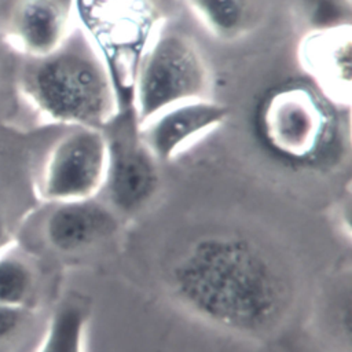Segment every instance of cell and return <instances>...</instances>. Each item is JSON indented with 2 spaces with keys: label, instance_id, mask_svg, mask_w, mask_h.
Masks as SVG:
<instances>
[{
  "label": "cell",
  "instance_id": "obj_14",
  "mask_svg": "<svg viewBox=\"0 0 352 352\" xmlns=\"http://www.w3.org/2000/svg\"><path fill=\"white\" fill-rule=\"evenodd\" d=\"M18 60L0 37V122H15L23 106L16 91Z\"/></svg>",
  "mask_w": 352,
  "mask_h": 352
},
{
  "label": "cell",
  "instance_id": "obj_9",
  "mask_svg": "<svg viewBox=\"0 0 352 352\" xmlns=\"http://www.w3.org/2000/svg\"><path fill=\"white\" fill-rule=\"evenodd\" d=\"M51 205L44 221V235L50 246L60 253L88 249L118 231V214L96 197Z\"/></svg>",
  "mask_w": 352,
  "mask_h": 352
},
{
  "label": "cell",
  "instance_id": "obj_13",
  "mask_svg": "<svg viewBox=\"0 0 352 352\" xmlns=\"http://www.w3.org/2000/svg\"><path fill=\"white\" fill-rule=\"evenodd\" d=\"M36 279L28 261L12 252L11 245L0 250V304L30 309Z\"/></svg>",
  "mask_w": 352,
  "mask_h": 352
},
{
  "label": "cell",
  "instance_id": "obj_10",
  "mask_svg": "<svg viewBox=\"0 0 352 352\" xmlns=\"http://www.w3.org/2000/svg\"><path fill=\"white\" fill-rule=\"evenodd\" d=\"M300 62L334 102L351 98V28L336 26L311 32L301 41Z\"/></svg>",
  "mask_w": 352,
  "mask_h": 352
},
{
  "label": "cell",
  "instance_id": "obj_12",
  "mask_svg": "<svg viewBox=\"0 0 352 352\" xmlns=\"http://www.w3.org/2000/svg\"><path fill=\"white\" fill-rule=\"evenodd\" d=\"M197 21L214 37L231 41L249 32L252 0H186Z\"/></svg>",
  "mask_w": 352,
  "mask_h": 352
},
{
  "label": "cell",
  "instance_id": "obj_7",
  "mask_svg": "<svg viewBox=\"0 0 352 352\" xmlns=\"http://www.w3.org/2000/svg\"><path fill=\"white\" fill-rule=\"evenodd\" d=\"M263 124L270 144L278 153L290 158H307L322 140L326 118L309 91L290 88L268 100Z\"/></svg>",
  "mask_w": 352,
  "mask_h": 352
},
{
  "label": "cell",
  "instance_id": "obj_2",
  "mask_svg": "<svg viewBox=\"0 0 352 352\" xmlns=\"http://www.w3.org/2000/svg\"><path fill=\"white\" fill-rule=\"evenodd\" d=\"M16 91L41 125L91 126L114 111L110 80L99 59L72 36L43 58H19Z\"/></svg>",
  "mask_w": 352,
  "mask_h": 352
},
{
  "label": "cell",
  "instance_id": "obj_15",
  "mask_svg": "<svg viewBox=\"0 0 352 352\" xmlns=\"http://www.w3.org/2000/svg\"><path fill=\"white\" fill-rule=\"evenodd\" d=\"M29 316V309L12 308L0 304V344L12 338L25 324Z\"/></svg>",
  "mask_w": 352,
  "mask_h": 352
},
{
  "label": "cell",
  "instance_id": "obj_6",
  "mask_svg": "<svg viewBox=\"0 0 352 352\" xmlns=\"http://www.w3.org/2000/svg\"><path fill=\"white\" fill-rule=\"evenodd\" d=\"M109 157L103 188L110 208L120 214L140 212L158 188L157 160L139 138L120 135L107 139Z\"/></svg>",
  "mask_w": 352,
  "mask_h": 352
},
{
  "label": "cell",
  "instance_id": "obj_8",
  "mask_svg": "<svg viewBox=\"0 0 352 352\" xmlns=\"http://www.w3.org/2000/svg\"><path fill=\"white\" fill-rule=\"evenodd\" d=\"M227 109L208 98L173 104L139 124V138L157 161H170L214 131Z\"/></svg>",
  "mask_w": 352,
  "mask_h": 352
},
{
  "label": "cell",
  "instance_id": "obj_4",
  "mask_svg": "<svg viewBox=\"0 0 352 352\" xmlns=\"http://www.w3.org/2000/svg\"><path fill=\"white\" fill-rule=\"evenodd\" d=\"M206 88L208 70L197 47L182 34H158L143 56L135 84L139 124L173 104L206 98Z\"/></svg>",
  "mask_w": 352,
  "mask_h": 352
},
{
  "label": "cell",
  "instance_id": "obj_11",
  "mask_svg": "<svg viewBox=\"0 0 352 352\" xmlns=\"http://www.w3.org/2000/svg\"><path fill=\"white\" fill-rule=\"evenodd\" d=\"M91 308L88 301L65 297L52 311L34 352H85Z\"/></svg>",
  "mask_w": 352,
  "mask_h": 352
},
{
  "label": "cell",
  "instance_id": "obj_5",
  "mask_svg": "<svg viewBox=\"0 0 352 352\" xmlns=\"http://www.w3.org/2000/svg\"><path fill=\"white\" fill-rule=\"evenodd\" d=\"M73 0H0V37L18 58H43L72 36Z\"/></svg>",
  "mask_w": 352,
  "mask_h": 352
},
{
  "label": "cell",
  "instance_id": "obj_3",
  "mask_svg": "<svg viewBox=\"0 0 352 352\" xmlns=\"http://www.w3.org/2000/svg\"><path fill=\"white\" fill-rule=\"evenodd\" d=\"M47 147L33 190L48 204L95 198L107 172V138L91 126H67Z\"/></svg>",
  "mask_w": 352,
  "mask_h": 352
},
{
  "label": "cell",
  "instance_id": "obj_1",
  "mask_svg": "<svg viewBox=\"0 0 352 352\" xmlns=\"http://www.w3.org/2000/svg\"><path fill=\"white\" fill-rule=\"evenodd\" d=\"M168 286L199 320L245 337L271 331L289 296L274 258L236 232H212L192 241L172 263Z\"/></svg>",
  "mask_w": 352,
  "mask_h": 352
}]
</instances>
